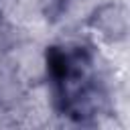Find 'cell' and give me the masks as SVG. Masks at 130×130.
Returning <instances> with one entry per match:
<instances>
[{
	"instance_id": "cell-1",
	"label": "cell",
	"mask_w": 130,
	"mask_h": 130,
	"mask_svg": "<svg viewBox=\"0 0 130 130\" xmlns=\"http://www.w3.org/2000/svg\"><path fill=\"white\" fill-rule=\"evenodd\" d=\"M47 69L55 87V100L67 116L81 118L85 100L93 89L91 55L81 47H51L47 53Z\"/></svg>"
}]
</instances>
